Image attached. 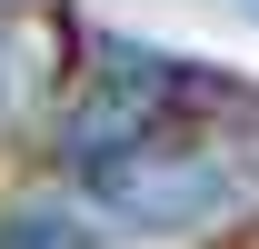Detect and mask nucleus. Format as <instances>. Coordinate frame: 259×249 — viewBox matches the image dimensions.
<instances>
[{"instance_id":"3","label":"nucleus","mask_w":259,"mask_h":249,"mask_svg":"<svg viewBox=\"0 0 259 249\" xmlns=\"http://www.w3.org/2000/svg\"><path fill=\"white\" fill-rule=\"evenodd\" d=\"M229 10H239V20H259V0H229Z\"/></svg>"},{"instance_id":"2","label":"nucleus","mask_w":259,"mask_h":249,"mask_svg":"<svg viewBox=\"0 0 259 249\" xmlns=\"http://www.w3.org/2000/svg\"><path fill=\"white\" fill-rule=\"evenodd\" d=\"M30 50H40V20L30 10H0V120L20 110V90H30Z\"/></svg>"},{"instance_id":"1","label":"nucleus","mask_w":259,"mask_h":249,"mask_svg":"<svg viewBox=\"0 0 259 249\" xmlns=\"http://www.w3.org/2000/svg\"><path fill=\"white\" fill-rule=\"evenodd\" d=\"M249 140H259V90L220 80L209 60H169V50H130L110 40L80 80L60 120V159L90 219L169 239V229H209L239 210L249 189Z\"/></svg>"}]
</instances>
